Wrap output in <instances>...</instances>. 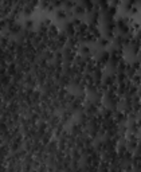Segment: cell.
Returning <instances> with one entry per match:
<instances>
[{
	"label": "cell",
	"mask_w": 141,
	"mask_h": 172,
	"mask_svg": "<svg viewBox=\"0 0 141 172\" xmlns=\"http://www.w3.org/2000/svg\"><path fill=\"white\" fill-rule=\"evenodd\" d=\"M79 52H81V55L86 56V55H89V54H90V48H89V47H86V46H82L79 48Z\"/></svg>",
	"instance_id": "cell-2"
},
{
	"label": "cell",
	"mask_w": 141,
	"mask_h": 172,
	"mask_svg": "<svg viewBox=\"0 0 141 172\" xmlns=\"http://www.w3.org/2000/svg\"><path fill=\"white\" fill-rule=\"evenodd\" d=\"M73 14H74V16L81 18V16H83V15H85V8H83V7H81L79 4L74 5V7H73Z\"/></svg>",
	"instance_id": "cell-1"
}]
</instances>
